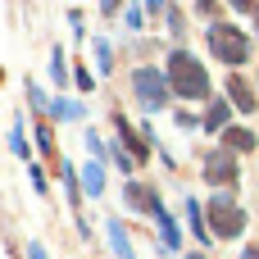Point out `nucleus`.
I'll use <instances>...</instances> for the list:
<instances>
[{
	"label": "nucleus",
	"instance_id": "f257e3e1",
	"mask_svg": "<svg viewBox=\"0 0 259 259\" xmlns=\"http://www.w3.org/2000/svg\"><path fill=\"white\" fill-rule=\"evenodd\" d=\"M168 87H173V96H182V100H209V73H205V64H200L196 55H187V50H173V55H168Z\"/></svg>",
	"mask_w": 259,
	"mask_h": 259
},
{
	"label": "nucleus",
	"instance_id": "f03ea898",
	"mask_svg": "<svg viewBox=\"0 0 259 259\" xmlns=\"http://www.w3.org/2000/svg\"><path fill=\"white\" fill-rule=\"evenodd\" d=\"M205 219H209V232H214L219 241H232V237H241V228H246V209H237L228 191H219V196L209 200Z\"/></svg>",
	"mask_w": 259,
	"mask_h": 259
},
{
	"label": "nucleus",
	"instance_id": "7ed1b4c3",
	"mask_svg": "<svg viewBox=\"0 0 259 259\" xmlns=\"http://www.w3.org/2000/svg\"><path fill=\"white\" fill-rule=\"evenodd\" d=\"M209 50H214L223 64H232V68L250 59V41H246V32L232 27V23H214V27H209Z\"/></svg>",
	"mask_w": 259,
	"mask_h": 259
},
{
	"label": "nucleus",
	"instance_id": "20e7f679",
	"mask_svg": "<svg viewBox=\"0 0 259 259\" xmlns=\"http://www.w3.org/2000/svg\"><path fill=\"white\" fill-rule=\"evenodd\" d=\"M132 91H137V100H141L146 109H164L168 96H173L168 73H155V68H137V73H132Z\"/></svg>",
	"mask_w": 259,
	"mask_h": 259
},
{
	"label": "nucleus",
	"instance_id": "39448f33",
	"mask_svg": "<svg viewBox=\"0 0 259 259\" xmlns=\"http://www.w3.org/2000/svg\"><path fill=\"white\" fill-rule=\"evenodd\" d=\"M123 205H127L132 214H159V209H164L159 196H155L146 182H132V178H127V187H123Z\"/></svg>",
	"mask_w": 259,
	"mask_h": 259
},
{
	"label": "nucleus",
	"instance_id": "423d86ee",
	"mask_svg": "<svg viewBox=\"0 0 259 259\" xmlns=\"http://www.w3.org/2000/svg\"><path fill=\"white\" fill-rule=\"evenodd\" d=\"M205 182H214V187H232V182H237V159H232V150H219V155L205 159Z\"/></svg>",
	"mask_w": 259,
	"mask_h": 259
},
{
	"label": "nucleus",
	"instance_id": "0eeeda50",
	"mask_svg": "<svg viewBox=\"0 0 259 259\" xmlns=\"http://www.w3.org/2000/svg\"><path fill=\"white\" fill-rule=\"evenodd\" d=\"M114 127H118V141H123V150H127L137 164H146V159H150V146H146V141L132 132V123H127L123 114H114Z\"/></svg>",
	"mask_w": 259,
	"mask_h": 259
},
{
	"label": "nucleus",
	"instance_id": "6e6552de",
	"mask_svg": "<svg viewBox=\"0 0 259 259\" xmlns=\"http://www.w3.org/2000/svg\"><path fill=\"white\" fill-rule=\"evenodd\" d=\"M228 96H232V105H237L241 114H255V109H259V96L250 91V82H246L241 73H232V77H228Z\"/></svg>",
	"mask_w": 259,
	"mask_h": 259
},
{
	"label": "nucleus",
	"instance_id": "1a4fd4ad",
	"mask_svg": "<svg viewBox=\"0 0 259 259\" xmlns=\"http://www.w3.org/2000/svg\"><path fill=\"white\" fill-rule=\"evenodd\" d=\"M259 146V137L250 127H223V150H232V155H250Z\"/></svg>",
	"mask_w": 259,
	"mask_h": 259
},
{
	"label": "nucleus",
	"instance_id": "9d476101",
	"mask_svg": "<svg viewBox=\"0 0 259 259\" xmlns=\"http://www.w3.org/2000/svg\"><path fill=\"white\" fill-rule=\"evenodd\" d=\"M77 178H82V196H91V200H100V196H105V164H100V159H91Z\"/></svg>",
	"mask_w": 259,
	"mask_h": 259
},
{
	"label": "nucleus",
	"instance_id": "9b49d317",
	"mask_svg": "<svg viewBox=\"0 0 259 259\" xmlns=\"http://www.w3.org/2000/svg\"><path fill=\"white\" fill-rule=\"evenodd\" d=\"M50 118H59V123H77V118H82V105H77V100H68V96L59 91V96L50 100Z\"/></svg>",
	"mask_w": 259,
	"mask_h": 259
},
{
	"label": "nucleus",
	"instance_id": "f8f14e48",
	"mask_svg": "<svg viewBox=\"0 0 259 259\" xmlns=\"http://www.w3.org/2000/svg\"><path fill=\"white\" fill-rule=\"evenodd\" d=\"M228 114H232L228 100H209V109H205V132H223V127H228Z\"/></svg>",
	"mask_w": 259,
	"mask_h": 259
},
{
	"label": "nucleus",
	"instance_id": "ddd939ff",
	"mask_svg": "<svg viewBox=\"0 0 259 259\" xmlns=\"http://www.w3.org/2000/svg\"><path fill=\"white\" fill-rule=\"evenodd\" d=\"M105 228H109V246H114V255H118V259H132V241H127V228H123L118 219H114V223H105Z\"/></svg>",
	"mask_w": 259,
	"mask_h": 259
},
{
	"label": "nucleus",
	"instance_id": "4468645a",
	"mask_svg": "<svg viewBox=\"0 0 259 259\" xmlns=\"http://www.w3.org/2000/svg\"><path fill=\"white\" fill-rule=\"evenodd\" d=\"M155 219H159V241H164L168 250H178V246H182V232H178V223L168 219V209H159Z\"/></svg>",
	"mask_w": 259,
	"mask_h": 259
},
{
	"label": "nucleus",
	"instance_id": "2eb2a0df",
	"mask_svg": "<svg viewBox=\"0 0 259 259\" xmlns=\"http://www.w3.org/2000/svg\"><path fill=\"white\" fill-rule=\"evenodd\" d=\"M50 77H55V87H59V91L68 87V59H64V50H59V46L50 50Z\"/></svg>",
	"mask_w": 259,
	"mask_h": 259
},
{
	"label": "nucleus",
	"instance_id": "dca6fc26",
	"mask_svg": "<svg viewBox=\"0 0 259 259\" xmlns=\"http://www.w3.org/2000/svg\"><path fill=\"white\" fill-rule=\"evenodd\" d=\"M9 150H14L23 164L32 159V146H27V137H23V123H14V127H9Z\"/></svg>",
	"mask_w": 259,
	"mask_h": 259
},
{
	"label": "nucleus",
	"instance_id": "f3484780",
	"mask_svg": "<svg viewBox=\"0 0 259 259\" xmlns=\"http://www.w3.org/2000/svg\"><path fill=\"white\" fill-rule=\"evenodd\" d=\"M96 64H100V73H109V41H96Z\"/></svg>",
	"mask_w": 259,
	"mask_h": 259
},
{
	"label": "nucleus",
	"instance_id": "a211bd4d",
	"mask_svg": "<svg viewBox=\"0 0 259 259\" xmlns=\"http://www.w3.org/2000/svg\"><path fill=\"white\" fill-rule=\"evenodd\" d=\"M27 178H32V191H36V196H46V173H41L36 164H27Z\"/></svg>",
	"mask_w": 259,
	"mask_h": 259
},
{
	"label": "nucleus",
	"instance_id": "6ab92c4d",
	"mask_svg": "<svg viewBox=\"0 0 259 259\" xmlns=\"http://www.w3.org/2000/svg\"><path fill=\"white\" fill-rule=\"evenodd\" d=\"M36 141H41L46 155H55V137H50V127H36ZM55 159H59V155H55Z\"/></svg>",
	"mask_w": 259,
	"mask_h": 259
},
{
	"label": "nucleus",
	"instance_id": "aec40b11",
	"mask_svg": "<svg viewBox=\"0 0 259 259\" xmlns=\"http://www.w3.org/2000/svg\"><path fill=\"white\" fill-rule=\"evenodd\" d=\"M73 82H77V91H91V87H96V77H91L87 68H77V73H73Z\"/></svg>",
	"mask_w": 259,
	"mask_h": 259
},
{
	"label": "nucleus",
	"instance_id": "412c9836",
	"mask_svg": "<svg viewBox=\"0 0 259 259\" xmlns=\"http://www.w3.org/2000/svg\"><path fill=\"white\" fill-rule=\"evenodd\" d=\"M87 150H91V155H96V159H105V141H100V137H96V132H87Z\"/></svg>",
	"mask_w": 259,
	"mask_h": 259
},
{
	"label": "nucleus",
	"instance_id": "4be33fe9",
	"mask_svg": "<svg viewBox=\"0 0 259 259\" xmlns=\"http://www.w3.org/2000/svg\"><path fill=\"white\" fill-rule=\"evenodd\" d=\"M123 23H127V27H141V5H127V14H123Z\"/></svg>",
	"mask_w": 259,
	"mask_h": 259
},
{
	"label": "nucleus",
	"instance_id": "5701e85b",
	"mask_svg": "<svg viewBox=\"0 0 259 259\" xmlns=\"http://www.w3.org/2000/svg\"><path fill=\"white\" fill-rule=\"evenodd\" d=\"M27 259H50V250H46L41 241H27Z\"/></svg>",
	"mask_w": 259,
	"mask_h": 259
},
{
	"label": "nucleus",
	"instance_id": "b1692460",
	"mask_svg": "<svg viewBox=\"0 0 259 259\" xmlns=\"http://www.w3.org/2000/svg\"><path fill=\"white\" fill-rule=\"evenodd\" d=\"M118 9V0H100V14H114Z\"/></svg>",
	"mask_w": 259,
	"mask_h": 259
},
{
	"label": "nucleus",
	"instance_id": "393cba45",
	"mask_svg": "<svg viewBox=\"0 0 259 259\" xmlns=\"http://www.w3.org/2000/svg\"><path fill=\"white\" fill-rule=\"evenodd\" d=\"M237 9H259V0H232Z\"/></svg>",
	"mask_w": 259,
	"mask_h": 259
},
{
	"label": "nucleus",
	"instance_id": "a878e982",
	"mask_svg": "<svg viewBox=\"0 0 259 259\" xmlns=\"http://www.w3.org/2000/svg\"><path fill=\"white\" fill-rule=\"evenodd\" d=\"M241 259H259V246H250V250H246V255H241Z\"/></svg>",
	"mask_w": 259,
	"mask_h": 259
},
{
	"label": "nucleus",
	"instance_id": "bb28decb",
	"mask_svg": "<svg viewBox=\"0 0 259 259\" xmlns=\"http://www.w3.org/2000/svg\"><path fill=\"white\" fill-rule=\"evenodd\" d=\"M146 5H150V9H164V0H146Z\"/></svg>",
	"mask_w": 259,
	"mask_h": 259
},
{
	"label": "nucleus",
	"instance_id": "cd10ccee",
	"mask_svg": "<svg viewBox=\"0 0 259 259\" xmlns=\"http://www.w3.org/2000/svg\"><path fill=\"white\" fill-rule=\"evenodd\" d=\"M0 77H5V73H0Z\"/></svg>",
	"mask_w": 259,
	"mask_h": 259
}]
</instances>
